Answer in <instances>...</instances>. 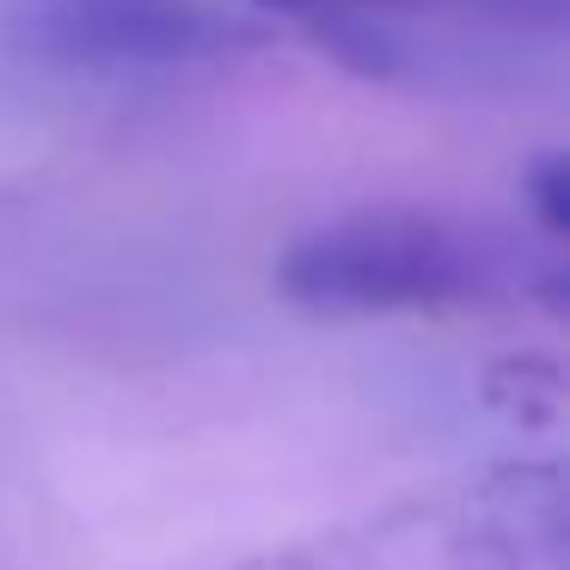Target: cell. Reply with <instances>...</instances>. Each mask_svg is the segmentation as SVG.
<instances>
[{"label": "cell", "instance_id": "obj_3", "mask_svg": "<svg viewBox=\"0 0 570 570\" xmlns=\"http://www.w3.org/2000/svg\"><path fill=\"white\" fill-rule=\"evenodd\" d=\"M271 13L332 19V13H386V19H442V26H497V31H558L570 0H258Z\"/></svg>", "mask_w": 570, "mask_h": 570}, {"label": "cell", "instance_id": "obj_1", "mask_svg": "<svg viewBox=\"0 0 570 570\" xmlns=\"http://www.w3.org/2000/svg\"><path fill=\"white\" fill-rule=\"evenodd\" d=\"M558 288L515 234L448 209H356L301 234L276 264V295L320 320H381V313H460L528 301Z\"/></svg>", "mask_w": 570, "mask_h": 570}, {"label": "cell", "instance_id": "obj_4", "mask_svg": "<svg viewBox=\"0 0 570 570\" xmlns=\"http://www.w3.org/2000/svg\"><path fill=\"white\" fill-rule=\"evenodd\" d=\"M528 209L540 215V227L552 239L570 227V160L564 154H546V160L528 173Z\"/></svg>", "mask_w": 570, "mask_h": 570}, {"label": "cell", "instance_id": "obj_2", "mask_svg": "<svg viewBox=\"0 0 570 570\" xmlns=\"http://www.w3.org/2000/svg\"><path fill=\"white\" fill-rule=\"evenodd\" d=\"M19 38L56 62L148 68L258 43V26L222 0H26Z\"/></svg>", "mask_w": 570, "mask_h": 570}]
</instances>
